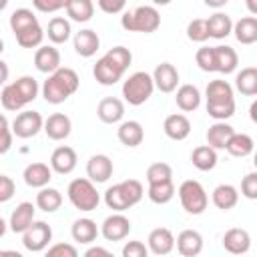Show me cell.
Here are the masks:
<instances>
[{"mask_svg":"<svg viewBox=\"0 0 257 257\" xmlns=\"http://www.w3.org/2000/svg\"><path fill=\"white\" fill-rule=\"evenodd\" d=\"M131 62H133L131 50L124 46H114L104 56H100L96 60L92 74H94L96 82H100L102 86H112L122 78V74L126 72Z\"/></svg>","mask_w":257,"mask_h":257,"instance_id":"cell-1","label":"cell"},{"mask_svg":"<svg viewBox=\"0 0 257 257\" xmlns=\"http://www.w3.org/2000/svg\"><path fill=\"white\" fill-rule=\"evenodd\" d=\"M80 78L78 74L68 66H58L54 72L48 74V78L42 84V96L48 104H60L68 96H72L78 90Z\"/></svg>","mask_w":257,"mask_h":257,"instance_id":"cell-2","label":"cell"},{"mask_svg":"<svg viewBox=\"0 0 257 257\" xmlns=\"http://www.w3.org/2000/svg\"><path fill=\"white\" fill-rule=\"evenodd\" d=\"M207 112L215 120H227L235 114L233 86L227 80H211L205 88Z\"/></svg>","mask_w":257,"mask_h":257,"instance_id":"cell-3","label":"cell"},{"mask_svg":"<svg viewBox=\"0 0 257 257\" xmlns=\"http://www.w3.org/2000/svg\"><path fill=\"white\" fill-rule=\"evenodd\" d=\"M38 82L34 76H20L18 80L6 84L0 92V102L6 110H20L26 104H30L38 96Z\"/></svg>","mask_w":257,"mask_h":257,"instance_id":"cell-4","label":"cell"},{"mask_svg":"<svg viewBox=\"0 0 257 257\" xmlns=\"http://www.w3.org/2000/svg\"><path fill=\"white\" fill-rule=\"evenodd\" d=\"M143 195H145V191H143L141 181L126 179V181L116 183V185H112L104 191V203H106L108 209L122 213L131 207H135L143 199Z\"/></svg>","mask_w":257,"mask_h":257,"instance_id":"cell-5","label":"cell"},{"mask_svg":"<svg viewBox=\"0 0 257 257\" xmlns=\"http://www.w3.org/2000/svg\"><path fill=\"white\" fill-rule=\"evenodd\" d=\"M120 26L128 32H145L151 34L161 26V14L155 6H139L133 12H124L120 18Z\"/></svg>","mask_w":257,"mask_h":257,"instance_id":"cell-6","label":"cell"},{"mask_svg":"<svg viewBox=\"0 0 257 257\" xmlns=\"http://www.w3.org/2000/svg\"><path fill=\"white\" fill-rule=\"evenodd\" d=\"M66 193H68V201L72 203V207L78 211H84V213L94 211L100 203V195L88 177L86 179H72L68 183Z\"/></svg>","mask_w":257,"mask_h":257,"instance_id":"cell-7","label":"cell"},{"mask_svg":"<svg viewBox=\"0 0 257 257\" xmlns=\"http://www.w3.org/2000/svg\"><path fill=\"white\" fill-rule=\"evenodd\" d=\"M153 90H155V82H153V76L145 70H139V72H133L124 82H122V96L128 104L133 106H139L143 102H147L151 96H153Z\"/></svg>","mask_w":257,"mask_h":257,"instance_id":"cell-8","label":"cell"},{"mask_svg":"<svg viewBox=\"0 0 257 257\" xmlns=\"http://www.w3.org/2000/svg\"><path fill=\"white\" fill-rule=\"evenodd\" d=\"M179 201L183 205V209L189 213V215H201L207 205H209V197H207V191L203 189V185L195 179H187L181 183L179 187Z\"/></svg>","mask_w":257,"mask_h":257,"instance_id":"cell-9","label":"cell"},{"mask_svg":"<svg viewBox=\"0 0 257 257\" xmlns=\"http://www.w3.org/2000/svg\"><path fill=\"white\" fill-rule=\"evenodd\" d=\"M52 241V229L46 221H32L26 231H22V245L30 253H40Z\"/></svg>","mask_w":257,"mask_h":257,"instance_id":"cell-10","label":"cell"},{"mask_svg":"<svg viewBox=\"0 0 257 257\" xmlns=\"http://www.w3.org/2000/svg\"><path fill=\"white\" fill-rule=\"evenodd\" d=\"M42 124H44V118L38 110H22L12 120L10 131L18 139H30V137H36L42 131Z\"/></svg>","mask_w":257,"mask_h":257,"instance_id":"cell-11","label":"cell"},{"mask_svg":"<svg viewBox=\"0 0 257 257\" xmlns=\"http://www.w3.org/2000/svg\"><path fill=\"white\" fill-rule=\"evenodd\" d=\"M106 241H122L128 233H131V221L128 217H124L120 211H114L112 215H108L98 231Z\"/></svg>","mask_w":257,"mask_h":257,"instance_id":"cell-12","label":"cell"},{"mask_svg":"<svg viewBox=\"0 0 257 257\" xmlns=\"http://www.w3.org/2000/svg\"><path fill=\"white\" fill-rule=\"evenodd\" d=\"M76 161H78L76 151L72 147L62 145V147H56L52 151V155H50V169L54 173H58V175H68V173H72L76 169Z\"/></svg>","mask_w":257,"mask_h":257,"instance_id":"cell-13","label":"cell"},{"mask_svg":"<svg viewBox=\"0 0 257 257\" xmlns=\"http://www.w3.org/2000/svg\"><path fill=\"white\" fill-rule=\"evenodd\" d=\"M155 88H159L161 92H173L179 84V70L171 64V62H161L157 64L155 72L151 74Z\"/></svg>","mask_w":257,"mask_h":257,"instance_id":"cell-14","label":"cell"},{"mask_svg":"<svg viewBox=\"0 0 257 257\" xmlns=\"http://www.w3.org/2000/svg\"><path fill=\"white\" fill-rule=\"evenodd\" d=\"M42 131L50 141H64L72 131V122L64 112H54L44 120Z\"/></svg>","mask_w":257,"mask_h":257,"instance_id":"cell-15","label":"cell"},{"mask_svg":"<svg viewBox=\"0 0 257 257\" xmlns=\"http://www.w3.org/2000/svg\"><path fill=\"white\" fill-rule=\"evenodd\" d=\"M112 161L106 155H92L86 163V177L92 183H106L112 177Z\"/></svg>","mask_w":257,"mask_h":257,"instance_id":"cell-16","label":"cell"},{"mask_svg":"<svg viewBox=\"0 0 257 257\" xmlns=\"http://www.w3.org/2000/svg\"><path fill=\"white\" fill-rule=\"evenodd\" d=\"M147 243H149L147 247H149L151 253H155V255H169L175 249V235L167 227H157V229H153L149 233Z\"/></svg>","mask_w":257,"mask_h":257,"instance_id":"cell-17","label":"cell"},{"mask_svg":"<svg viewBox=\"0 0 257 257\" xmlns=\"http://www.w3.org/2000/svg\"><path fill=\"white\" fill-rule=\"evenodd\" d=\"M221 241H223L225 251H229L231 255H243V253H247L249 247H251V235H249L245 229H241V227L229 229V231L223 235Z\"/></svg>","mask_w":257,"mask_h":257,"instance_id":"cell-18","label":"cell"},{"mask_svg":"<svg viewBox=\"0 0 257 257\" xmlns=\"http://www.w3.org/2000/svg\"><path fill=\"white\" fill-rule=\"evenodd\" d=\"M175 245L183 257H195L203 251V235L195 229H185L177 235Z\"/></svg>","mask_w":257,"mask_h":257,"instance_id":"cell-19","label":"cell"},{"mask_svg":"<svg viewBox=\"0 0 257 257\" xmlns=\"http://www.w3.org/2000/svg\"><path fill=\"white\" fill-rule=\"evenodd\" d=\"M96 114H98V118H100L102 122H106V124H116V122H120L122 116H124V104H122V100L116 98V96H104V98L98 102V106H96Z\"/></svg>","mask_w":257,"mask_h":257,"instance_id":"cell-20","label":"cell"},{"mask_svg":"<svg viewBox=\"0 0 257 257\" xmlns=\"http://www.w3.org/2000/svg\"><path fill=\"white\" fill-rule=\"evenodd\" d=\"M163 131L173 141H185L189 137V133H191V120L181 112H173V114H169L165 118Z\"/></svg>","mask_w":257,"mask_h":257,"instance_id":"cell-21","label":"cell"},{"mask_svg":"<svg viewBox=\"0 0 257 257\" xmlns=\"http://www.w3.org/2000/svg\"><path fill=\"white\" fill-rule=\"evenodd\" d=\"M34 211H36V209H34V205H32L30 201H22V203H18L16 209H14L12 215H10V221H8L10 231L22 235V231H26L28 225L34 221Z\"/></svg>","mask_w":257,"mask_h":257,"instance_id":"cell-22","label":"cell"},{"mask_svg":"<svg viewBox=\"0 0 257 257\" xmlns=\"http://www.w3.org/2000/svg\"><path fill=\"white\" fill-rule=\"evenodd\" d=\"M100 48V38L94 30L84 28L80 32L74 34V50L78 56L82 58H90L92 54H96V50Z\"/></svg>","mask_w":257,"mask_h":257,"instance_id":"cell-23","label":"cell"},{"mask_svg":"<svg viewBox=\"0 0 257 257\" xmlns=\"http://www.w3.org/2000/svg\"><path fill=\"white\" fill-rule=\"evenodd\" d=\"M34 66L44 72V74H50L54 72L58 66H60V52L58 48L54 46H38L36 52H34Z\"/></svg>","mask_w":257,"mask_h":257,"instance_id":"cell-24","label":"cell"},{"mask_svg":"<svg viewBox=\"0 0 257 257\" xmlns=\"http://www.w3.org/2000/svg\"><path fill=\"white\" fill-rule=\"evenodd\" d=\"M22 177H24V183H26L28 187L40 189V187H46V185L50 183V179H52V169H50L46 163H30V165L24 169Z\"/></svg>","mask_w":257,"mask_h":257,"instance_id":"cell-25","label":"cell"},{"mask_svg":"<svg viewBox=\"0 0 257 257\" xmlns=\"http://www.w3.org/2000/svg\"><path fill=\"white\" fill-rule=\"evenodd\" d=\"M98 231H100V229L96 227V223H94L92 219H88V217L76 219V221L72 223V227H70L72 239H74L76 243H80V245H90L92 241H96Z\"/></svg>","mask_w":257,"mask_h":257,"instance_id":"cell-26","label":"cell"},{"mask_svg":"<svg viewBox=\"0 0 257 257\" xmlns=\"http://www.w3.org/2000/svg\"><path fill=\"white\" fill-rule=\"evenodd\" d=\"M213 60H215V72L221 74H229L237 68L239 64V56L235 52V48L231 46H213Z\"/></svg>","mask_w":257,"mask_h":257,"instance_id":"cell-27","label":"cell"},{"mask_svg":"<svg viewBox=\"0 0 257 257\" xmlns=\"http://www.w3.org/2000/svg\"><path fill=\"white\" fill-rule=\"evenodd\" d=\"M116 137L124 147H139L145 139V128L139 120H122L116 128Z\"/></svg>","mask_w":257,"mask_h":257,"instance_id":"cell-28","label":"cell"},{"mask_svg":"<svg viewBox=\"0 0 257 257\" xmlns=\"http://www.w3.org/2000/svg\"><path fill=\"white\" fill-rule=\"evenodd\" d=\"M175 102L183 112H193L199 108L201 104V92L195 84H181L179 88H175Z\"/></svg>","mask_w":257,"mask_h":257,"instance_id":"cell-29","label":"cell"},{"mask_svg":"<svg viewBox=\"0 0 257 257\" xmlns=\"http://www.w3.org/2000/svg\"><path fill=\"white\" fill-rule=\"evenodd\" d=\"M233 133H235V128L231 124H227L225 120H215L207 128V145L213 147L215 151L225 149V145L229 143V139H231Z\"/></svg>","mask_w":257,"mask_h":257,"instance_id":"cell-30","label":"cell"},{"mask_svg":"<svg viewBox=\"0 0 257 257\" xmlns=\"http://www.w3.org/2000/svg\"><path fill=\"white\" fill-rule=\"evenodd\" d=\"M207 20V32H209V38H227L233 30V20L229 14L225 12H215L213 16L205 18Z\"/></svg>","mask_w":257,"mask_h":257,"instance_id":"cell-31","label":"cell"},{"mask_svg":"<svg viewBox=\"0 0 257 257\" xmlns=\"http://www.w3.org/2000/svg\"><path fill=\"white\" fill-rule=\"evenodd\" d=\"M211 201H213V205H215L217 209H221V211H229V209H233V207L237 205V201H239V193H237V189H235L233 185L223 183V185H217V187L213 189V193H211Z\"/></svg>","mask_w":257,"mask_h":257,"instance_id":"cell-32","label":"cell"},{"mask_svg":"<svg viewBox=\"0 0 257 257\" xmlns=\"http://www.w3.org/2000/svg\"><path fill=\"white\" fill-rule=\"evenodd\" d=\"M231 32L235 34L237 42H241V44L257 42V18L255 16H243L241 20H237L233 24Z\"/></svg>","mask_w":257,"mask_h":257,"instance_id":"cell-33","label":"cell"},{"mask_svg":"<svg viewBox=\"0 0 257 257\" xmlns=\"http://www.w3.org/2000/svg\"><path fill=\"white\" fill-rule=\"evenodd\" d=\"M217 151L209 145H201V147H195L193 153H191V163L195 169L199 171H213L217 167Z\"/></svg>","mask_w":257,"mask_h":257,"instance_id":"cell-34","label":"cell"},{"mask_svg":"<svg viewBox=\"0 0 257 257\" xmlns=\"http://www.w3.org/2000/svg\"><path fill=\"white\" fill-rule=\"evenodd\" d=\"M62 205V195L58 189H52V187H40V191L36 193V207L44 213H54L58 211Z\"/></svg>","mask_w":257,"mask_h":257,"instance_id":"cell-35","label":"cell"},{"mask_svg":"<svg viewBox=\"0 0 257 257\" xmlns=\"http://www.w3.org/2000/svg\"><path fill=\"white\" fill-rule=\"evenodd\" d=\"M253 147H255V143H253V139L249 135H245V133H233L231 139H229V143L225 145V151L231 157H241L243 159V157H249L253 153Z\"/></svg>","mask_w":257,"mask_h":257,"instance_id":"cell-36","label":"cell"},{"mask_svg":"<svg viewBox=\"0 0 257 257\" xmlns=\"http://www.w3.org/2000/svg\"><path fill=\"white\" fill-rule=\"evenodd\" d=\"M70 22L62 16H54L50 22H48V28H46V36L52 44H64L68 38H70Z\"/></svg>","mask_w":257,"mask_h":257,"instance_id":"cell-37","label":"cell"},{"mask_svg":"<svg viewBox=\"0 0 257 257\" xmlns=\"http://www.w3.org/2000/svg\"><path fill=\"white\" fill-rule=\"evenodd\" d=\"M235 86L241 94L255 96L257 94V68L255 66L241 68V72H237L235 76Z\"/></svg>","mask_w":257,"mask_h":257,"instance_id":"cell-38","label":"cell"},{"mask_svg":"<svg viewBox=\"0 0 257 257\" xmlns=\"http://www.w3.org/2000/svg\"><path fill=\"white\" fill-rule=\"evenodd\" d=\"M66 14L74 22H88L94 14V4L92 0H70L66 4Z\"/></svg>","mask_w":257,"mask_h":257,"instance_id":"cell-39","label":"cell"},{"mask_svg":"<svg viewBox=\"0 0 257 257\" xmlns=\"http://www.w3.org/2000/svg\"><path fill=\"white\" fill-rule=\"evenodd\" d=\"M149 199L157 205H165L175 197V185L173 181H161V183H149V191H147Z\"/></svg>","mask_w":257,"mask_h":257,"instance_id":"cell-40","label":"cell"},{"mask_svg":"<svg viewBox=\"0 0 257 257\" xmlns=\"http://www.w3.org/2000/svg\"><path fill=\"white\" fill-rule=\"evenodd\" d=\"M14 36H16V42H18L22 48H36V46H40L42 40H44V30H42L40 24H32V26L24 28L22 32L14 34Z\"/></svg>","mask_w":257,"mask_h":257,"instance_id":"cell-41","label":"cell"},{"mask_svg":"<svg viewBox=\"0 0 257 257\" xmlns=\"http://www.w3.org/2000/svg\"><path fill=\"white\" fill-rule=\"evenodd\" d=\"M32 24H38V18H36L34 12L28 10V8H18V10H14V12L10 14V30H12L14 34L22 32L24 28H28V26H32Z\"/></svg>","mask_w":257,"mask_h":257,"instance_id":"cell-42","label":"cell"},{"mask_svg":"<svg viewBox=\"0 0 257 257\" xmlns=\"http://www.w3.org/2000/svg\"><path fill=\"white\" fill-rule=\"evenodd\" d=\"M147 181L149 183H161V181H173V169L167 163H153L147 169Z\"/></svg>","mask_w":257,"mask_h":257,"instance_id":"cell-43","label":"cell"},{"mask_svg":"<svg viewBox=\"0 0 257 257\" xmlns=\"http://www.w3.org/2000/svg\"><path fill=\"white\" fill-rule=\"evenodd\" d=\"M187 38L193 42H205L209 40V32H207V20L205 18H195L187 24Z\"/></svg>","mask_w":257,"mask_h":257,"instance_id":"cell-44","label":"cell"},{"mask_svg":"<svg viewBox=\"0 0 257 257\" xmlns=\"http://www.w3.org/2000/svg\"><path fill=\"white\" fill-rule=\"evenodd\" d=\"M195 62L205 72H215V60H213V46H203L195 54Z\"/></svg>","mask_w":257,"mask_h":257,"instance_id":"cell-45","label":"cell"},{"mask_svg":"<svg viewBox=\"0 0 257 257\" xmlns=\"http://www.w3.org/2000/svg\"><path fill=\"white\" fill-rule=\"evenodd\" d=\"M46 255L48 257H76L78 249L70 243H54V245L46 247Z\"/></svg>","mask_w":257,"mask_h":257,"instance_id":"cell-46","label":"cell"},{"mask_svg":"<svg viewBox=\"0 0 257 257\" xmlns=\"http://www.w3.org/2000/svg\"><path fill=\"white\" fill-rule=\"evenodd\" d=\"M70 0H32V6L38 10V12H44V14H50V12H58L62 8H66Z\"/></svg>","mask_w":257,"mask_h":257,"instance_id":"cell-47","label":"cell"},{"mask_svg":"<svg viewBox=\"0 0 257 257\" xmlns=\"http://www.w3.org/2000/svg\"><path fill=\"white\" fill-rule=\"evenodd\" d=\"M241 195L255 201L257 199V173H247L241 181Z\"/></svg>","mask_w":257,"mask_h":257,"instance_id":"cell-48","label":"cell"},{"mask_svg":"<svg viewBox=\"0 0 257 257\" xmlns=\"http://www.w3.org/2000/svg\"><path fill=\"white\" fill-rule=\"evenodd\" d=\"M149 255V247L143 241H128L122 247V257H147Z\"/></svg>","mask_w":257,"mask_h":257,"instance_id":"cell-49","label":"cell"},{"mask_svg":"<svg viewBox=\"0 0 257 257\" xmlns=\"http://www.w3.org/2000/svg\"><path fill=\"white\" fill-rule=\"evenodd\" d=\"M16 193V185L8 175H0V203H8Z\"/></svg>","mask_w":257,"mask_h":257,"instance_id":"cell-50","label":"cell"},{"mask_svg":"<svg viewBox=\"0 0 257 257\" xmlns=\"http://www.w3.org/2000/svg\"><path fill=\"white\" fill-rule=\"evenodd\" d=\"M96 4L106 14H118V12H122L126 0H96Z\"/></svg>","mask_w":257,"mask_h":257,"instance_id":"cell-51","label":"cell"},{"mask_svg":"<svg viewBox=\"0 0 257 257\" xmlns=\"http://www.w3.org/2000/svg\"><path fill=\"white\" fill-rule=\"evenodd\" d=\"M12 131L10 128H6V131H0V155H4V153H8L10 151V147H12Z\"/></svg>","mask_w":257,"mask_h":257,"instance_id":"cell-52","label":"cell"},{"mask_svg":"<svg viewBox=\"0 0 257 257\" xmlns=\"http://www.w3.org/2000/svg\"><path fill=\"white\" fill-rule=\"evenodd\" d=\"M86 257H96V255H102V257H110V251H106V249H102V247H90V249H86V253H84Z\"/></svg>","mask_w":257,"mask_h":257,"instance_id":"cell-53","label":"cell"},{"mask_svg":"<svg viewBox=\"0 0 257 257\" xmlns=\"http://www.w3.org/2000/svg\"><path fill=\"white\" fill-rule=\"evenodd\" d=\"M8 74H10V70H8V64L4 62V60H0V86L8 80Z\"/></svg>","mask_w":257,"mask_h":257,"instance_id":"cell-54","label":"cell"},{"mask_svg":"<svg viewBox=\"0 0 257 257\" xmlns=\"http://www.w3.org/2000/svg\"><path fill=\"white\" fill-rule=\"evenodd\" d=\"M207 6H211V8H223L229 0H203Z\"/></svg>","mask_w":257,"mask_h":257,"instance_id":"cell-55","label":"cell"},{"mask_svg":"<svg viewBox=\"0 0 257 257\" xmlns=\"http://www.w3.org/2000/svg\"><path fill=\"white\" fill-rule=\"evenodd\" d=\"M245 4H247L249 14H251V16H255V14H257V0H245Z\"/></svg>","mask_w":257,"mask_h":257,"instance_id":"cell-56","label":"cell"},{"mask_svg":"<svg viewBox=\"0 0 257 257\" xmlns=\"http://www.w3.org/2000/svg\"><path fill=\"white\" fill-rule=\"evenodd\" d=\"M6 128H10V122L4 114H0V131H6Z\"/></svg>","mask_w":257,"mask_h":257,"instance_id":"cell-57","label":"cell"},{"mask_svg":"<svg viewBox=\"0 0 257 257\" xmlns=\"http://www.w3.org/2000/svg\"><path fill=\"white\" fill-rule=\"evenodd\" d=\"M6 229H8V223H6V221H4L2 217H0V239L4 237V233H6Z\"/></svg>","mask_w":257,"mask_h":257,"instance_id":"cell-58","label":"cell"},{"mask_svg":"<svg viewBox=\"0 0 257 257\" xmlns=\"http://www.w3.org/2000/svg\"><path fill=\"white\" fill-rule=\"evenodd\" d=\"M249 110H251V120H253V122H255V120H257V112H255V110H257V102H253V104H251V108H249Z\"/></svg>","mask_w":257,"mask_h":257,"instance_id":"cell-59","label":"cell"},{"mask_svg":"<svg viewBox=\"0 0 257 257\" xmlns=\"http://www.w3.org/2000/svg\"><path fill=\"white\" fill-rule=\"evenodd\" d=\"M173 0H153V4L155 6H167V4H171Z\"/></svg>","mask_w":257,"mask_h":257,"instance_id":"cell-60","label":"cell"},{"mask_svg":"<svg viewBox=\"0 0 257 257\" xmlns=\"http://www.w3.org/2000/svg\"><path fill=\"white\" fill-rule=\"evenodd\" d=\"M6 6H8V0H0V12H2Z\"/></svg>","mask_w":257,"mask_h":257,"instance_id":"cell-61","label":"cell"},{"mask_svg":"<svg viewBox=\"0 0 257 257\" xmlns=\"http://www.w3.org/2000/svg\"><path fill=\"white\" fill-rule=\"evenodd\" d=\"M2 50H4V42H2V38H0V54H2Z\"/></svg>","mask_w":257,"mask_h":257,"instance_id":"cell-62","label":"cell"}]
</instances>
